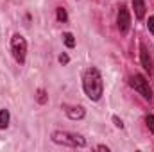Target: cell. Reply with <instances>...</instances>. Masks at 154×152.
<instances>
[{
  "label": "cell",
  "instance_id": "6da1fadb",
  "mask_svg": "<svg viewBox=\"0 0 154 152\" xmlns=\"http://www.w3.org/2000/svg\"><path fill=\"white\" fill-rule=\"evenodd\" d=\"M82 90L86 93V97L90 100H100L102 93H104V82L102 75L95 66H90L84 70L82 74Z\"/></svg>",
  "mask_w": 154,
  "mask_h": 152
},
{
  "label": "cell",
  "instance_id": "7a4b0ae2",
  "mask_svg": "<svg viewBox=\"0 0 154 152\" xmlns=\"http://www.w3.org/2000/svg\"><path fill=\"white\" fill-rule=\"evenodd\" d=\"M52 141L57 143V145H65V147H84L86 145V140L77 134V132H68V131H54L52 132Z\"/></svg>",
  "mask_w": 154,
  "mask_h": 152
},
{
  "label": "cell",
  "instance_id": "3957f363",
  "mask_svg": "<svg viewBox=\"0 0 154 152\" xmlns=\"http://www.w3.org/2000/svg\"><path fill=\"white\" fill-rule=\"evenodd\" d=\"M11 54L14 57V61L18 65H23L25 63V57H27V41L22 34H14L11 38Z\"/></svg>",
  "mask_w": 154,
  "mask_h": 152
},
{
  "label": "cell",
  "instance_id": "277c9868",
  "mask_svg": "<svg viewBox=\"0 0 154 152\" xmlns=\"http://www.w3.org/2000/svg\"><path fill=\"white\" fill-rule=\"evenodd\" d=\"M129 84H131V88H133L134 91H138L145 100H151V99H152V90H151V84H149V79H147V77H143L142 74H134V75L131 77Z\"/></svg>",
  "mask_w": 154,
  "mask_h": 152
},
{
  "label": "cell",
  "instance_id": "5b68a950",
  "mask_svg": "<svg viewBox=\"0 0 154 152\" xmlns=\"http://www.w3.org/2000/svg\"><path fill=\"white\" fill-rule=\"evenodd\" d=\"M116 25H118V31L120 34H127L129 29H131V13L127 9V5H120L118 7V13H116Z\"/></svg>",
  "mask_w": 154,
  "mask_h": 152
},
{
  "label": "cell",
  "instance_id": "8992f818",
  "mask_svg": "<svg viewBox=\"0 0 154 152\" xmlns=\"http://www.w3.org/2000/svg\"><path fill=\"white\" fill-rule=\"evenodd\" d=\"M140 61H142V66L145 68V72H149V75H151L154 70L152 57H151V54H149V50L143 43H140Z\"/></svg>",
  "mask_w": 154,
  "mask_h": 152
},
{
  "label": "cell",
  "instance_id": "52a82bcc",
  "mask_svg": "<svg viewBox=\"0 0 154 152\" xmlns=\"http://www.w3.org/2000/svg\"><path fill=\"white\" fill-rule=\"evenodd\" d=\"M63 111L66 113V116L70 120H82L84 114H86L82 106H68V104H63Z\"/></svg>",
  "mask_w": 154,
  "mask_h": 152
},
{
  "label": "cell",
  "instance_id": "ba28073f",
  "mask_svg": "<svg viewBox=\"0 0 154 152\" xmlns=\"http://www.w3.org/2000/svg\"><path fill=\"white\" fill-rule=\"evenodd\" d=\"M133 9H134V16L142 20L145 16V0H133Z\"/></svg>",
  "mask_w": 154,
  "mask_h": 152
},
{
  "label": "cell",
  "instance_id": "9c48e42d",
  "mask_svg": "<svg viewBox=\"0 0 154 152\" xmlns=\"http://www.w3.org/2000/svg\"><path fill=\"white\" fill-rule=\"evenodd\" d=\"M9 120H11V114L7 109H0V129H7L9 127Z\"/></svg>",
  "mask_w": 154,
  "mask_h": 152
},
{
  "label": "cell",
  "instance_id": "30bf717a",
  "mask_svg": "<svg viewBox=\"0 0 154 152\" xmlns=\"http://www.w3.org/2000/svg\"><path fill=\"white\" fill-rule=\"evenodd\" d=\"M56 16H57V22H61V23H66V20H68V14H66L65 7H57L56 9Z\"/></svg>",
  "mask_w": 154,
  "mask_h": 152
},
{
  "label": "cell",
  "instance_id": "8fae6325",
  "mask_svg": "<svg viewBox=\"0 0 154 152\" xmlns=\"http://www.w3.org/2000/svg\"><path fill=\"white\" fill-rule=\"evenodd\" d=\"M63 41L68 48H74L75 47V39H74V34L72 32H63Z\"/></svg>",
  "mask_w": 154,
  "mask_h": 152
},
{
  "label": "cell",
  "instance_id": "7c38bea8",
  "mask_svg": "<svg viewBox=\"0 0 154 152\" xmlns=\"http://www.w3.org/2000/svg\"><path fill=\"white\" fill-rule=\"evenodd\" d=\"M36 100H38V104H47L48 95H47V91H45V90H41V88H39L38 91H36Z\"/></svg>",
  "mask_w": 154,
  "mask_h": 152
},
{
  "label": "cell",
  "instance_id": "4fadbf2b",
  "mask_svg": "<svg viewBox=\"0 0 154 152\" xmlns=\"http://www.w3.org/2000/svg\"><path fill=\"white\" fill-rule=\"evenodd\" d=\"M145 123H147L149 131L154 134V114H147V116H145Z\"/></svg>",
  "mask_w": 154,
  "mask_h": 152
},
{
  "label": "cell",
  "instance_id": "5bb4252c",
  "mask_svg": "<svg viewBox=\"0 0 154 152\" xmlns=\"http://www.w3.org/2000/svg\"><path fill=\"white\" fill-rule=\"evenodd\" d=\"M147 27H149V32H151V34H154V14H152V16H149Z\"/></svg>",
  "mask_w": 154,
  "mask_h": 152
},
{
  "label": "cell",
  "instance_id": "9a60e30c",
  "mask_svg": "<svg viewBox=\"0 0 154 152\" xmlns=\"http://www.w3.org/2000/svg\"><path fill=\"white\" fill-rule=\"evenodd\" d=\"M68 61H70L68 54H61V56H59V63H61V65H68Z\"/></svg>",
  "mask_w": 154,
  "mask_h": 152
},
{
  "label": "cell",
  "instance_id": "2e32d148",
  "mask_svg": "<svg viewBox=\"0 0 154 152\" xmlns=\"http://www.w3.org/2000/svg\"><path fill=\"white\" fill-rule=\"evenodd\" d=\"M113 122H115V125L116 127H120V129H124V122L118 118V116H113Z\"/></svg>",
  "mask_w": 154,
  "mask_h": 152
},
{
  "label": "cell",
  "instance_id": "e0dca14e",
  "mask_svg": "<svg viewBox=\"0 0 154 152\" xmlns=\"http://www.w3.org/2000/svg\"><path fill=\"white\" fill-rule=\"evenodd\" d=\"M97 150H106V152H109V147H106V145H99V147H97Z\"/></svg>",
  "mask_w": 154,
  "mask_h": 152
}]
</instances>
